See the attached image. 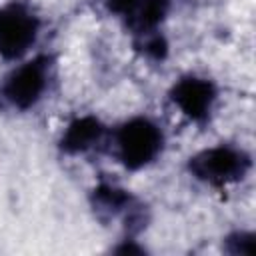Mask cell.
Segmentation results:
<instances>
[{
	"instance_id": "cell-5",
	"label": "cell",
	"mask_w": 256,
	"mask_h": 256,
	"mask_svg": "<svg viewBox=\"0 0 256 256\" xmlns=\"http://www.w3.org/2000/svg\"><path fill=\"white\" fill-rule=\"evenodd\" d=\"M214 98H216L214 86L208 80H202L196 76L182 78L172 90V100L180 106V110L188 118H192L196 122L208 118Z\"/></svg>"
},
{
	"instance_id": "cell-10",
	"label": "cell",
	"mask_w": 256,
	"mask_h": 256,
	"mask_svg": "<svg viewBox=\"0 0 256 256\" xmlns=\"http://www.w3.org/2000/svg\"><path fill=\"white\" fill-rule=\"evenodd\" d=\"M142 0H106L108 8L112 12H118V14H130Z\"/></svg>"
},
{
	"instance_id": "cell-2",
	"label": "cell",
	"mask_w": 256,
	"mask_h": 256,
	"mask_svg": "<svg viewBox=\"0 0 256 256\" xmlns=\"http://www.w3.org/2000/svg\"><path fill=\"white\" fill-rule=\"evenodd\" d=\"M248 164L250 162L246 154L228 146H218L196 154L190 160V172L200 180L212 184H224L242 178L244 172L248 170Z\"/></svg>"
},
{
	"instance_id": "cell-4",
	"label": "cell",
	"mask_w": 256,
	"mask_h": 256,
	"mask_svg": "<svg viewBox=\"0 0 256 256\" xmlns=\"http://www.w3.org/2000/svg\"><path fill=\"white\" fill-rule=\"evenodd\" d=\"M44 88H46V64L42 60H34L20 66L8 76L2 94L14 108L24 110L30 108L40 98Z\"/></svg>"
},
{
	"instance_id": "cell-3",
	"label": "cell",
	"mask_w": 256,
	"mask_h": 256,
	"mask_svg": "<svg viewBox=\"0 0 256 256\" xmlns=\"http://www.w3.org/2000/svg\"><path fill=\"white\" fill-rule=\"evenodd\" d=\"M38 20L20 4L0 8V56L20 58L36 40Z\"/></svg>"
},
{
	"instance_id": "cell-9",
	"label": "cell",
	"mask_w": 256,
	"mask_h": 256,
	"mask_svg": "<svg viewBox=\"0 0 256 256\" xmlns=\"http://www.w3.org/2000/svg\"><path fill=\"white\" fill-rule=\"evenodd\" d=\"M228 244H234L230 246L228 250L232 254H252L254 252V236L252 234H234L232 238H228Z\"/></svg>"
},
{
	"instance_id": "cell-1",
	"label": "cell",
	"mask_w": 256,
	"mask_h": 256,
	"mask_svg": "<svg viewBox=\"0 0 256 256\" xmlns=\"http://www.w3.org/2000/svg\"><path fill=\"white\" fill-rule=\"evenodd\" d=\"M120 160L128 168H142L152 162L162 148V134L156 124L146 118H134L126 122L116 136Z\"/></svg>"
},
{
	"instance_id": "cell-8",
	"label": "cell",
	"mask_w": 256,
	"mask_h": 256,
	"mask_svg": "<svg viewBox=\"0 0 256 256\" xmlns=\"http://www.w3.org/2000/svg\"><path fill=\"white\" fill-rule=\"evenodd\" d=\"M96 200L100 206L108 208V210H120L126 202H128V196L122 192V190H116L112 186H100L96 190Z\"/></svg>"
},
{
	"instance_id": "cell-7",
	"label": "cell",
	"mask_w": 256,
	"mask_h": 256,
	"mask_svg": "<svg viewBox=\"0 0 256 256\" xmlns=\"http://www.w3.org/2000/svg\"><path fill=\"white\" fill-rule=\"evenodd\" d=\"M132 12H134V16H132L134 30L140 34H146V32L154 30L162 22V18L166 16L168 0H142Z\"/></svg>"
},
{
	"instance_id": "cell-6",
	"label": "cell",
	"mask_w": 256,
	"mask_h": 256,
	"mask_svg": "<svg viewBox=\"0 0 256 256\" xmlns=\"http://www.w3.org/2000/svg\"><path fill=\"white\" fill-rule=\"evenodd\" d=\"M100 136H102V124L92 116H84L68 126V130L62 136V148L70 154L84 152L90 146H94L100 140Z\"/></svg>"
}]
</instances>
